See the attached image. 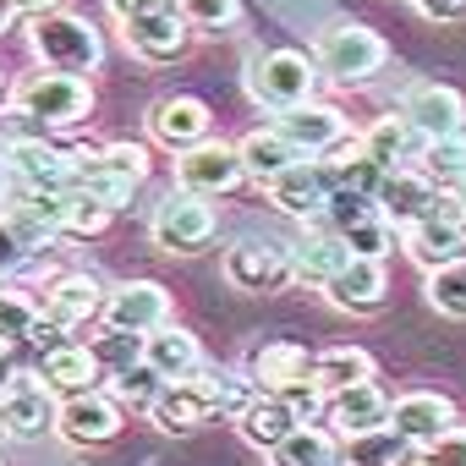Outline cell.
Wrapping results in <instances>:
<instances>
[{
    "instance_id": "6da1fadb",
    "label": "cell",
    "mask_w": 466,
    "mask_h": 466,
    "mask_svg": "<svg viewBox=\"0 0 466 466\" xmlns=\"http://www.w3.org/2000/svg\"><path fill=\"white\" fill-rule=\"evenodd\" d=\"M313 83H319V61L302 50H264L248 61V94L269 110H291L313 99Z\"/></svg>"
},
{
    "instance_id": "7a4b0ae2",
    "label": "cell",
    "mask_w": 466,
    "mask_h": 466,
    "mask_svg": "<svg viewBox=\"0 0 466 466\" xmlns=\"http://www.w3.org/2000/svg\"><path fill=\"white\" fill-rule=\"evenodd\" d=\"M34 56L45 61V66H56V72H94L99 66V56H105V45H99V34L88 28V17H72V12H45V17H34Z\"/></svg>"
},
{
    "instance_id": "3957f363",
    "label": "cell",
    "mask_w": 466,
    "mask_h": 466,
    "mask_svg": "<svg viewBox=\"0 0 466 466\" xmlns=\"http://www.w3.org/2000/svg\"><path fill=\"white\" fill-rule=\"evenodd\" d=\"M461 253H466V214H461L455 198L439 187L433 208H428L417 225H406V258L422 264V269H439V264H450V258H461Z\"/></svg>"
},
{
    "instance_id": "277c9868",
    "label": "cell",
    "mask_w": 466,
    "mask_h": 466,
    "mask_svg": "<svg viewBox=\"0 0 466 466\" xmlns=\"http://www.w3.org/2000/svg\"><path fill=\"white\" fill-rule=\"evenodd\" d=\"M17 105L34 110L50 127H72V121H83L94 110V94H88V83L77 72H56L50 66V72H34V77L17 83Z\"/></svg>"
},
{
    "instance_id": "5b68a950",
    "label": "cell",
    "mask_w": 466,
    "mask_h": 466,
    "mask_svg": "<svg viewBox=\"0 0 466 466\" xmlns=\"http://www.w3.org/2000/svg\"><path fill=\"white\" fill-rule=\"evenodd\" d=\"M154 248L165 253H203L214 242V208L203 203V192H170L159 208H154Z\"/></svg>"
},
{
    "instance_id": "8992f818",
    "label": "cell",
    "mask_w": 466,
    "mask_h": 466,
    "mask_svg": "<svg viewBox=\"0 0 466 466\" xmlns=\"http://www.w3.org/2000/svg\"><path fill=\"white\" fill-rule=\"evenodd\" d=\"M66 208H72V192H45V187H17V181L6 192V225L17 230L23 248H50L66 230Z\"/></svg>"
},
{
    "instance_id": "52a82bcc",
    "label": "cell",
    "mask_w": 466,
    "mask_h": 466,
    "mask_svg": "<svg viewBox=\"0 0 466 466\" xmlns=\"http://www.w3.org/2000/svg\"><path fill=\"white\" fill-rule=\"evenodd\" d=\"M0 428L12 439H45L56 428V390L39 373H17L0 384Z\"/></svg>"
},
{
    "instance_id": "ba28073f",
    "label": "cell",
    "mask_w": 466,
    "mask_h": 466,
    "mask_svg": "<svg viewBox=\"0 0 466 466\" xmlns=\"http://www.w3.org/2000/svg\"><path fill=\"white\" fill-rule=\"evenodd\" d=\"M319 66L340 83H368L379 66H384V39L373 28H357V23H340L319 39Z\"/></svg>"
},
{
    "instance_id": "9c48e42d",
    "label": "cell",
    "mask_w": 466,
    "mask_h": 466,
    "mask_svg": "<svg viewBox=\"0 0 466 466\" xmlns=\"http://www.w3.org/2000/svg\"><path fill=\"white\" fill-rule=\"evenodd\" d=\"M242 176H248L242 148L214 143V137H203V143H192V148H181V154H176V181H181L187 192H203V198L230 192Z\"/></svg>"
},
{
    "instance_id": "30bf717a",
    "label": "cell",
    "mask_w": 466,
    "mask_h": 466,
    "mask_svg": "<svg viewBox=\"0 0 466 466\" xmlns=\"http://www.w3.org/2000/svg\"><path fill=\"white\" fill-rule=\"evenodd\" d=\"M335 187L340 181H335V165L329 159H297L291 170H280L269 181V203L280 214H291V219H313V214H324V203H329Z\"/></svg>"
},
{
    "instance_id": "8fae6325",
    "label": "cell",
    "mask_w": 466,
    "mask_h": 466,
    "mask_svg": "<svg viewBox=\"0 0 466 466\" xmlns=\"http://www.w3.org/2000/svg\"><path fill=\"white\" fill-rule=\"evenodd\" d=\"M56 433L77 450H94V444H110L121 433V406L105 395V390H88V395H66L56 406Z\"/></svg>"
},
{
    "instance_id": "7c38bea8",
    "label": "cell",
    "mask_w": 466,
    "mask_h": 466,
    "mask_svg": "<svg viewBox=\"0 0 466 466\" xmlns=\"http://www.w3.org/2000/svg\"><path fill=\"white\" fill-rule=\"evenodd\" d=\"M110 329H127V335H148L159 324H170V291L159 280H127L105 297V313H99Z\"/></svg>"
},
{
    "instance_id": "4fadbf2b",
    "label": "cell",
    "mask_w": 466,
    "mask_h": 466,
    "mask_svg": "<svg viewBox=\"0 0 466 466\" xmlns=\"http://www.w3.org/2000/svg\"><path fill=\"white\" fill-rule=\"evenodd\" d=\"M225 280L237 291H253V297L280 291L291 280V253L275 248V242H237L225 253Z\"/></svg>"
},
{
    "instance_id": "5bb4252c",
    "label": "cell",
    "mask_w": 466,
    "mask_h": 466,
    "mask_svg": "<svg viewBox=\"0 0 466 466\" xmlns=\"http://www.w3.org/2000/svg\"><path fill=\"white\" fill-rule=\"evenodd\" d=\"M400 116L422 132V137H455L466 127V99L444 83H411L400 94Z\"/></svg>"
},
{
    "instance_id": "9a60e30c",
    "label": "cell",
    "mask_w": 466,
    "mask_h": 466,
    "mask_svg": "<svg viewBox=\"0 0 466 466\" xmlns=\"http://www.w3.org/2000/svg\"><path fill=\"white\" fill-rule=\"evenodd\" d=\"M275 132L286 143H297L302 154H329L340 137H346V116L335 105H319V99H302L291 110H275Z\"/></svg>"
},
{
    "instance_id": "2e32d148",
    "label": "cell",
    "mask_w": 466,
    "mask_h": 466,
    "mask_svg": "<svg viewBox=\"0 0 466 466\" xmlns=\"http://www.w3.org/2000/svg\"><path fill=\"white\" fill-rule=\"evenodd\" d=\"M455 422V406H450V395H439V390H406V395H395L390 400V428L406 439V444H428V439H439L444 428Z\"/></svg>"
},
{
    "instance_id": "e0dca14e",
    "label": "cell",
    "mask_w": 466,
    "mask_h": 466,
    "mask_svg": "<svg viewBox=\"0 0 466 466\" xmlns=\"http://www.w3.org/2000/svg\"><path fill=\"white\" fill-rule=\"evenodd\" d=\"M6 181H17V187H45V192H72V154L56 148L50 137L17 143V148L6 154Z\"/></svg>"
},
{
    "instance_id": "ac0fdd59",
    "label": "cell",
    "mask_w": 466,
    "mask_h": 466,
    "mask_svg": "<svg viewBox=\"0 0 466 466\" xmlns=\"http://www.w3.org/2000/svg\"><path fill=\"white\" fill-rule=\"evenodd\" d=\"M148 132H154V143H165V148L181 154V148H192V143L208 137V105L192 99V94H170V99H159L148 110Z\"/></svg>"
},
{
    "instance_id": "d6986e66",
    "label": "cell",
    "mask_w": 466,
    "mask_h": 466,
    "mask_svg": "<svg viewBox=\"0 0 466 466\" xmlns=\"http://www.w3.org/2000/svg\"><path fill=\"white\" fill-rule=\"evenodd\" d=\"M39 379L66 400V395H88V390H99L105 362H99V351H94V346H72V340H61V346H50V351H45Z\"/></svg>"
},
{
    "instance_id": "ffe728a7",
    "label": "cell",
    "mask_w": 466,
    "mask_h": 466,
    "mask_svg": "<svg viewBox=\"0 0 466 466\" xmlns=\"http://www.w3.org/2000/svg\"><path fill=\"white\" fill-rule=\"evenodd\" d=\"M324 417H329V428H335L340 439H357V433H373V428L390 422V395H384L373 379H362V384L329 395V411H324Z\"/></svg>"
},
{
    "instance_id": "44dd1931",
    "label": "cell",
    "mask_w": 466,
    "mask_h": 466,
    "mask_svg": "<svg viewBox=\"0 0 466 466\" xmlns=\"http://www.w3.org/2000/svg\"><path fill=\"white\" fill-rule=\"evenodd\" d=\"M324 291H329V302H335L340 313H373V308H384V297H390L384 258H357V253H351V264H346Z\"/></svg>"
},
{
    "instance_id": "7402d4cb",
    "label": "cell",
    "mask_w": 466,
    "mask_h": 466,
    "mask_svg": "<svg viewBox=\"0 0 466 466\" xmlns=\"http://www.w3.org/2000/svg\"><path fill=\"white\" fill-rule=\"evenodd\" d=\"M105 313V286L94 280V275H61L50 291H45V319L56 324V329H77V324H88V319H99Z\"/></svg>"
},
{
    "instance_id": "603a6c76",
    "label": "cell",
    "mask_w": 466,
    "mask_h": 466,
    "mask_svg": "<svg viewBox=\"0 0 466 466\" xmlns=\"http://www.w3.org/2000/svg\"><path fill=\"white\" fill-rule=\"evenodd\" d=\"M237 428H242V439H248L253 450H275L286 433H297V428H302V417H297V406H291L286 395H275V390H258V395L242 406Z\"/></svg>"
},
{
    "instance_id": "cb8c5ba5",
    "label": "cell",
    "mask_w": 466,
    "mask_h": 466,
    "mask_svg": "<svg viewBox=\"0 0 466 466\" xmlns=\"http://www.w3.org/2000/svg\"><path fill=\"white\" fill-rule=\"evenodd\" d=\"M121 34H127V45H132V56H137V61L165 66V61H176V56L187 50V34H192V28L181 23V12H154V17L127 23Z\"/></svg>"
},
{
    "instance_id": "d4e9b609",
    "label": "cell",
    "mask_w": 466,
    "mask_h": 466,
    "mask_svg": "<svg viewBox=\"0 0 466 466\" xmlns=\"http://www.w3.org/2000/svg\"><path fill=\"white\" fill-rule=\"evenodd\" d=\"M433 198H439V187H433L422 170H390L384 187H379V214H384L395 230H406V225H417V219L433 208Z\"/></svg>"
},
{
    "instance_id": "484cf974",
    "label": "cell",
    "mask_w": 466,
    "mask_h": 466,
    "mask_svg": "<svg viewBox=\"0 0 466 466\" xmlns=\"http://www.w3.org/2000/svg\"><path fill=\"white\" fill-rule=\"evenodd\" d=\"M143 362L170 384V379H192L203 368V351H198V340L181 324H159V329L143 335Z\"/></svg>"
},
{
    "instance_id": "4316f807",
    "label": "cell",
    "mask_w": 466,
    "mask_h": 466,
    "mask_svg": "<svg viewBox=\"0 0 466 466\" xmlns=\"http://www.w3.org/2000/svg\"><path fill=\"white\" fill-rule=\"evenodd\" d=\"M248 373H253L258 390L286 395V390H297V384L313 379V357H308L302 346H291V340H269V346L253 351V368H248Z\"/></svg>"
},
{
    "instance_id": "83f0119b",
    "label": "cell",
    "mask_w": 466,
    "mask_h": 466,
    "mask_svg": "<svg viewBox=\"0 0 466 466\" xmlns=\"http://www.w3.org/2000/svg\"><path fill=\"white\" fill-rule=\"evenodd\" d=\"M346 264H351V248H346V237H335V230L291 248V280L297 286H329Z\"/></svg>"
},
{
    "instance_id": "f1b7e54d",
    "label": "cell",
    "mask_w": 466,
    "mask_h": 466,
    "mask_svg": "<svg viewBox=\"0 0 466 466\" xmlns=\"http://www.w3.org/2000/svg\"><path fill=\"white\" fill-rule=\"evenodd\" d=\"M422 132L406 121V116H384V121H373L368 132H362V148H368V159H379L384 170H400V159H411V154H422Z\"/></svg>"
},
{
    "instance_id": "f546056e",
    "label": "cell",
    "mask_w": 466,
    "mask_h": 466,
    "mask_svg": "<svg viewBox=\"0 0 466 466\" xmlns=\"http://www.w3.org/2000/svg\"><path fill=\"white\" fill-rule=\"evenodd\" d=\"M237 148H242V165H248V176H253V181H264V187H269L280 170H291L297 159H308V154H302L297 143H286L275 127H269V132H248Z\"/></svg>"
},
{
    "instance_id": "4dcf8cb0",
    "label": "cell",
    "mask_w": 466,
    "mask_h": 466,
    "mask_svg": "<svg viewBox=\"0 0 466 466\" xmlns=\"http://www.w3.org/2000/svg\"><path fill=\"white\" fill-rule=\"evenodd\" d=\"M362 379H373V357L362 346H329V351L313 357V384L324 395H340V390H351Z\"/></svg>"
},
{
    "instance_id": "1f68e13d",
    "label": "cell",
    "mask_w": 466,
    "mask_h": 466,
    "mask_svg": "<svg viewBox=\"0 0 466 466\" xmlns=\"http://www.w3.org/2000/svg\"><path fill=\"white\" fill-rule=\"evenodd\" d=\"M275 466H340V450H335V433L329 428H313L302 422L297 433H286L275 450H269Z\"/></svg>"
},
{
    "instance_id": "d6a6232c",
    "label": "cell",
    "mask_w": 466,
    "mask_h": 466,
    "mask_svg": "<svg viewBox=\"0 0 466 466\" xmlns=\"http://www.w3.org/2000/svg\"><path fill=\"white\" fill-rule=\"evenodd\" d=\"M406 461H417V444H406L390 422L346 439V466H406Z\"/></svg>"
},
{
    "instance_id": "836d02e7",
    "label": "cell",
    "mask_w": 466,
    "mask_h": 466,
    "mask_svg": "<svg viewBox=\"0 0 466 466\" xmlns=\"http://www.w3.org/2000/svg\"><path fill=\"white\" fill-rule=\"evenodd\" d=\"M417 159H422V176H428L433 187L461 181V176H466V132H455V137H428Z\"/></svg>"
},
{
    "instance_id": "e575fe53",
    "label": "cell",
    "mask_w": 466,
    "mask_h": 466,
    "mask_svg": "<svg viewBox=\"0 0 466 466\" xmlns=\"http://www.w3.org/2000/svg\"><path fill=\"white\" fill-rule=\"evenodd\" d=\"M428 302L439 313L466 319V253L450 258V264H439V269H428Z\"/></svg>"
},
{
    "instance_id": "d590c367",
    "label": "cell",
    "mask_w": 466,
    "mask_h": 466,
    "mask_svg": "<svg viewBox=\"0 0 466 466\" xmlns=\"http://www.w3.org/2000/svg\"><path fill=\"white\" fill-rule=\"evenodd\" d=\"M373 214H379V198H373V192H357V187H335L329 203H324V219H329L335 237H346L351 225H362V219H373Z\"/></svg>"
},
{
    "instance_id": "8d00e7d4",
    "label": "cell",
    "mask_w": 466,
    "mask_h": 466,
    "mask_svg": "<svg viewBox=\"0 0 466 466\" xmlns=\"http://www.w3.org/2000/svg\"><path fill=\"white\" fill-rule=\"evenodd\" d=\"M176 12H181V23L198 28V34H225L230 23H237L242 0H176Z\"/></svg>"
},
{
    "instance_id": "74e56055",
    "label": "cell",
    "mask_w": 466,
    "mask_h": 466,
    "mask_svg": "<svg viewBox=\"0 0 466 466\" xmlns=\"http://www.w3.org/2000/svg\"><path fill=\"white\" fill-rule=\"evenodd\" d=\"M346 248H351L357 258H384V253L395 248V225H390L384 214H373V219H362V225L346 230Z\"/></svg>"
},
{
    "instance_id": "f35d334b",
    "label": "cell",
    "mask_w": 466,
    "mask_h": 466,
    "mask_svg": "<svg viewBox=\"0 0 466 466\" xmlns=\"http://www.w3.org/2000/svg\"><path fill=\"white\" fill-rule=\"evenodd\" d=\"M159 390H165V379H159L148 362H132V368L116 373V400H127V406H154Z\"/></svg>"
},
{
    "instance_id": "ab89813d",
    "label": "cell",
    "mask_w": 466,
    "mask_h": 466,
    "mask_svg": "<svg viewBox=\"0 0 466 466\" xmlns=\"http://www.w3.org/2000/svg\"><path fill=\"white\" fill-rule=\"evenodd\" d=\"M110 203H99L94 192H77L72 187V208H66V230H72V237H99V230L110 225Z\"/></svg>"
},
{
    "instance_id": "60d3db41",
    "label": "cell",
    "mask_w": 466,
    "mask_h": 466,
    "mask_svg": "<svg viewBox=\"0 0 466 466\" xmlns=\"http://www.w3.org/2000/svg\"><path fill=\"white\" fill-rule=\"evenodd\" d=\"M39 324V308L17 291H0V340H28Z\"/></svg>"
},
{
    "instance_id": "b9f144b4",
    "label": "cell",
    "mask_w": 466,
    "mask_h": 466,
    "mask_svg": "<svg viewBox=\"0 0 466 466\" xmlns=\"http://www.w3.org/2000/svg\"><path fill=\"white\" fill-rule=\"evenodd\" d=\"M99 159H105V170H116L121 181H148V148L143 143H110V148H99Z\"/></svg>"
},
{
    "instance_id": "7bdbcfd3",
    "label": "cell",
    "mask_w": 466,
    "mask_h": 466,
    "mask_svg": "<svg viewBox=\"0 0 466 466\" xmlns=\"http://www.w3.org/2000/svg\"><path fill=\"white\" fill-rule=\"evenodd\" d=\"M417 461L422 466H466V428H444L439 439H428L422 450H417Z\"/></svg>"
},
{
    "instance_id": "ee69618b",
    "label": "cell",
    "mask_w": 466,
    "mask_h": 466,
    "mask_svg": "<svg viewBox=\"0 0 466 466\" xmlns=\"http://www.w3.org/2000/svg\"><path fill=\"white\" fill-rule=\"evenodd\" d=\"M45 127H50V121H39V116H34V110H23V105L0 110V143H12V148H17V143H39V137H45Z\"/></svg>"
},
{
    "instance_id": "f6af8a7d",
    "label": "cell",
    "mask_w": 466,
    "mask_h": 466,
    "mask_svg": "<svg viewBox=\"0 0 466 466\" xmlns=\"http://www.w3.org/2000/svg\"><path fill=\"white\" fill-rule=\"evenodd\" d=\"M110 6V17L127 28V23H137V17H154V12H176V0H105Z\"/></svg>"
},
{
    "instance_id": "bcb514c9",
    "label": "cell",
    "mask_w": 466,
    "mask_h": 466,
    "mask_svg": "<svg viewBox=\"0 0 466 466\" xmlns=\"http://www.w3.org/2000/svg\"><path fill=\"white\" fill-rule=\"evenodd\" d=\"M23 253H28V248L17 242V230L6 225V214H0V275H6V269H17V264H23Z\"/></svg>"
},
{
    "instance_id": "7dc6e473",
    "label": "cell",
    "mask_w": 466,
    "mask_h": 466,
    "mask_svg": "<svg viewBox=\"0 0 466 466\" xmlns=\"http://www.w3.org/2000/svg\"><path fill=\"white\" fill-rule=\"evenodd\" d=\"M411 6H417L422 17H433V23H450V17L466 12V0H411Z\"/></svg>"
},
{
    "instance_id": "c3c4849f",
    "label": "cell",
    "mask_w": 466,
    "mask_h": 466,
    "mask_svg": "<svg viewBox=\"0 0 466 466\" xmlns=\"http://www.w3.org/2000/svg\"><path fill=\"white\" fill-rule=\"evenodd\" d=\"M12 6H17V17H45V12L61 6V0H12Z\"/></svg>"
},
{
    "instance_id": "681fc988",
    "label": "cell",
    "mask_w": 466,
    "mask_h": 466,
    "mask_svg": "<svg viewBox=\"0 0 466 466\" xmlns=\"http://www.w3.org/2000/svg\"><path fill=\"white\" fill-rule=\"evenodd\" d=\"M444 192H450V198H455V208H461V214H466V176H461V181H450V187H444Z\"/></svg>"
},
{
    "instance_id": "f907efd6",
    "label": "cell",
    "mask_w": 466,
    "mask_h": 466,
    "mask_svg": "<svg viewBox=\"0 0 466 466\" xmlns=\"http://www.w3.org/2000/svg\"><path fill=\"white\" fill-rule=\"evenodd\" d=\"M12 17H17V6H12V0H0V34L12 28Z\"/></svg>"
},
{
    "instance_id": "816d5d0a",
    "label": "cell",
    "mask_w": 466,
    "mask_h": 466,
    "mask_svg": "<svg viewBox=\"0 0 466 466\" xmlns=\"http://www.w3.org/2000/svg\"><path fill=\"white\" fill-rule=\"evenodd\" d=\"M406 466H422V461H406Z\"/></svg>"
}]
</instances>
